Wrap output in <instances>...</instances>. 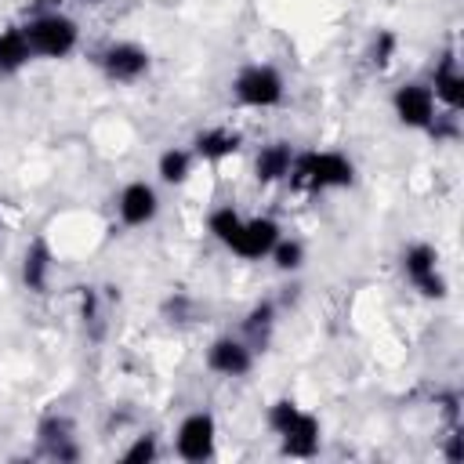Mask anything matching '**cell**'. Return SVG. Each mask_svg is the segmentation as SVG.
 <instances>
[{"instance_id":"6da1fadb","label":"cell","mask_w":464,"mask_h":464,"mask_svg":"<svg viewBox=\"0 0 464 464\" xmlns=\"http://www.w3.org/2000/svg\"><path fill=\"white\" fill-rule=\"evenodd\" d=\"M286 181H290V188L308 192V196L352 188L355 185V163L337 149H304V152H294Z\"/></svg>"},{"instance_id":"7a4b0ae2","label":"cell","mask_w":464,"mask_h":464,"mask_svg":"<svg viewBox=\"0 0 464 464\" xmlns=\"http://www.w3.org/2000/svg\"><path fill=\"white\" fill-rule=\"evenodd\" d=\"M25 36H29V47H33V58H47V62H62L69 58L76 47H80V22L58 7L51 11H36L25 25Z\"/></svg>"},{"instance_id":"3957f363","label":"cell","mask_w":464,"mask_h":464,"mask_svg":"<svg viewBox=\"0 0 464 464\" xmlns=\"http://www.w3.org/2000/svg\"><path fill=\"white\" fill-rule=\"evenodd\" d=\"M232 98L243 109H276L286 98V80L268 62H250L232 76Z\"/></svg>"},{"instance_id":"277c9868","label":"cell","mask_w":464,"mask_h":464,"mask_svg":"<svg viewBox=\"0 0 464 464\" xmlns=\"http://www.w3.org/2000/svg\"><path fill=\"white\" fill-rule=\"evenodd\" d=\"M399 268H402L406 283H410L420 297H428V301H442V297L450 294V283H446L442 265H439V250H435L431 243H424V239L406 243L402 254H399Z\"/></svg>"},{"instance_id":"5b68a950","label":"cell","mask_w":464,"mask_h":464,"mask_svg":"<svg viewBox=\"0 0 464 464\" xmlns=\"http://www.w3.org/2000/svg\"><path fill=\"white\" fill-rule=\"evenodd\" d=\"M174 453L185 464L214 460V453H218V417L210 410L185 413L178 420V428H174Z\"/></svg>"},{"instance_id":"8992f818","label":"cell","mask_w":464,"mask_h":464,"mask_svg":"<svg viewBox=\"0 0 464 464\" xmlns=\"http://www.w3.org/2000/svg\"><path fill=\"white\" fill-rule=\"evenodd\" d=\"M392 112L406 130H435L439 116V102L431 94V87L424 80H406L392 91Z\"/></svg>"},{"instance_id":"52a82bcc","label":"cell","mask_w":464,"mask_h":464,"mask_svg":"<svg viewBox=\"0 0 464 464\" xmlns=\"http://www.w3.org/2000/svg\"><path fill=\"white\" fill-rule=\"evenodd\" d=\"M98 69L109 83H138L152 69V54L134 40H112L98 51Z\"/></svg>"},{"instance_id":"ba28073f","label":"cell","mask_w":464,"mask_h":464,"mask_svg":"<svg viewBox=\"0 0 464 464\" xmlns=\"http://www.w3.org/2000/svg\"><path fill=\"white\" fill-rule=\"evenodd\" d=\"M160 188L152 185V181H145V178H134V181H127L120 192H116V218H120V225H127V228H145V225H152L156 218H160Z\"/></svg>"},{"instance_id":"9c48e42d","label":"cell","mask_w":464,"mask_h":464,"mask_svg":"<svg viewBox=\"0 0 464 464\" xmlns=\"http://www.w3.org/2000/svg\"><path fill=\"white\" fill-rule=\"evenodd\" d=\"M279 236H283V228H279L276 218L254 214V218H243V225H239V232H236V239H232L228 250L236 257H243V261H261V257L272 254V246L279 243Z\"/></svg>"},{"instance_id":"30bf717a","label":"cell","mask_w":464,"mask_h":464,"mask_svg":"<svg viewBox=\"0 0 464 464\" xmlns=\"http://www.w3.org/2000/svg\"><path fill=\"white\" fill-rule=\"evenodd\" d=\"M254 348L239 334H221L207 348V370L218 377H246L254 370Z\"/></svg>"},{"instance_id":"8fae6325","label":"cell","mask_w":464,"mask_h":464,"mask_svg":"<svg viewBox=\"0 0 464 464\" xmlns=\"http://www.w3.org/2000/svg\"><path fill=\"white\" fill-rule=\"evenodd\" d=\"M276 439H279V450H283L286 457L308 460V457H315L319 446H323V424H319V417H315L312 410L301 406V413H297Z\"/></svg>"},{"instance_id":"7c38bea8","label":"cell","mask_w":464,"mask_h":464,"mask_svg":"<svg viewBox=\"0 0 464 464\" xmlns=\"http://www.w3.org/2000/svg\"><path fill=\"white\" fill-rule=\"evenodd\" d=\"M40 446L51 460H80V446H76V424L69 413H47L36 424Z\"/></svg>"},{"instance_id":"4fadbf2b","label":"cell","mask_w":464,"mask_h":464,"mask_svg":"<svg viewBox=\"0 0 464 464\" xmlns=\"http://www.w3.org/2000/svg\"><path fill=\"white\" fill-rule=\"evenodd\" d=\"M428 87H431L439 109H446L450 116L460 112V105H464V69H460V62H457L453 54H442V58L435 62Z\"/></svg>"},{"instance_id":"5bb4252c","label":"cell","mask_w":464,"mask_h":464,"mask_svg":"<svg viewBox=\"0 0 464 464\" xmlns=\"http://www.w3.org/2000/svg\"><path fill=\"white\" fill-rule=\"evenodd\" d=\"M51 272H54V250L44 236L29 239V246L22 250V265H18V279L29 294H47L51 290Z\"/></svg>"},{"instance_id":"9a60e30c","label":"cell","mask_w":464,"mask_h":464,"mask_svg":"<svg viewBox=\"0 0 464 464\" xmlns=\"http://www.w3.org/2000/svg\"><path fill=\"white\" fill-rule=\"evenodd\" d=\"M294 152L297 149L290 141H283V138L265 141L257 149V156H254V181L257 185H279V181H286L290 163H294Z\"/></svg>"},{"instance_id":"2e32d148","label":"cell","mask_w":464,"mask_h":464,"mask_svg":"<svg viewBox=\"0 0 464 464\" xmlns=\"http://www.w3.org/2000/svg\"><path fill=\"white\" fill-rule=\"evenodd\" d=\"M239 145H243V138L232 127H203L192 138V156L203 160V163H221V160L236 156Z\"/></svg>"},{"instance_id":"e0dca14e","label":"cell","mask_w":464,"mask_h":464,"mask_svg":"<svg viewBox=\"0 0 464 464\" xmlns=\"http://www.w3.org/2000/svg\"><path fill=\"white\" fill-rule=\"evenodd\" d=\"M276 319H279V308H276V301H257L246 315H243V323H239V337L254 348V352H265V344L272 341V330H276Z\"/></svg>"},{"instance_id":"ac0fdd59","label":"cell","mask_w":464,"mask_h":464,"mask_svg":"<svg viewBox=\"0 0 464 464\" xmlns=\"http://www.w3.org/2000/svg\"><path fill=\"white\" fill-rule=\"evenodd\" d=\"M33 62V47L22 25H4L0 29V76H14Z\"/></svg>"},{"instance_id":"d6986e66","label":"cell","mask_w":464,"mask_h":464,"mask_svg":"<svg viewBox=\"0 0 464 464\" xmlns=\"http://www.w3.org/2000/svg\"><path fill=\"white\" fill-rule=\"evenodd\" d=\"M192 170H196V156H192V149H185V145H167L160 156H156V178L163 181V185H185L188 178H192Z\"/></svg>"},{"instance_id":"ffe728a7","label":"cell","mask_w":464,"mask_h":464,"mask_svg":"<svg viewBox=\"0 0 464 464\" xmlns=\"http://www.w3.org/2000/svg\"><path fill=\"white\" fill-rule=\"evenodd\" d=\"M239 225H243V214H239L232 203H221V207H214V210L207 214V232H210L225 250L232 246V239H236Z\"/></svg>"},{"instance_id":"44dd1931","label":"cell","mask_w":464,"mask_h":464,"mask_svg":"<svg viewBox=\"0 0 464 464\" xmlns=\"http://www.w3.org/2000/svg\"><path fill=\"white\" fill-rule=\"evenodd\" d=\"M268 261L276 265V272H283V276H294V272H301V268H304V261H308V250H304V243H301V239H294V236H279V243L272 246Z\"/></svg>"},{"instance_id":"7402d4cb","label":"cell","mask_w":464,"mask_h":464,"mask_svg":"<svg viewBox=\"0 0 464 464\" xmlns=\"http://www.w3.org/2000/svg\"><path fill=\"white\" fill-rule=\"evenodd\" d=\"M395 54H399V33H395V29H377V33L370 36L366 62H370L373 69H388V65L395 62Z\"/></svg>"},{"instance_id":"603a6c76","label":"cell","mask_w":464,"mask_h":464,"mask_svg":"<svg viewBox=\"0 0 464 464\" xmlns=\"http://www.w3.org/2000/svg\"><path fill=\"white\" fill-rule=\"evenodd\" d=\"M152 460H160V435L156 431L134 435V442L123 450V464H152Z\"/></svg>"},{"instance_id":"cb8c5ba5","label":"cell","mask_w":464,"mask_h":464,"mask_svg":"<svg viewBox=\"0 0 464 464\" xmlns=\"http://www.w3.org/2000/svg\"><path fill=\"white\" fill-rule=\"evenodd\" d=\"M192 312H196V304H192V297H185V294H174V297L163 301V319H167V323H188Z\"/></svg>"},{"instance_id":"d4e9b609","label":"cell","mask_w":464,"mask_h":464,"mask_svg":"<svg viewBox=\"0 0 464 464\" xmlns=\"http://www.w3.org/2000/svg\"><path fill=\"white\" fill-rule=\"evenodd\" d=\"M80 319L83 323H98L102 319V297L94 286H80Z\"/></svg>"},{"instance_id":"484cf974","label":"cell","mask_w":464,"mask_h":464,"mask_svg":"<svg viewBox=\"0 0 464 464\" xmlns=\"http://www.w3.org/2000/svg\"><path fill=\"white\" fill-rule=\"evenodd\" d=\"M83 4H91V7H98V4H105V0H83Z\"/></svg>"}]
</instances>
